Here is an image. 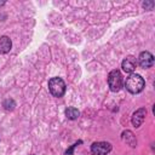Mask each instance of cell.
Wrapping results in <instances>:
<instances>
[{
	"instance_id": "277c9868",
	"label": "cell",
	"mask_w": 155,
	"mask_h": 155,
	"mask_svg": "<svg viewBox=\"0 0 155 155\" xmlns=\"http://www.w3.org/2000/svg\"><path fill=\"white\" fill-rule=\"evenodd\" d=\"M111 150V144L109 142H94L91 145V153L93 155H107Z\"/></svg>"
},
{
	"instance_id": "ba28073f",
	"label": "cell",
	"mask_w": 155,
	"mask_h": 155,
	"mask_svg": "<svg viewBox=\"0 0 155 155\" xmlns=\"http://www.w3.org/2000/svg\"><path fill=\"white\" fill-rule=\"evenodd\" d=\"M121 138H122V140H124L126 144H128V145H130V147H132V148H134V147L137 145L136 136H134V134H133V132H132V131H130V130L124 131V132L121 133Z\"/></svg>"
},
{
	"instance_id": "3957f363",
	"label": "cell",
	"mask_w": 155,
	"mask_h": 155,
	"mask_svg": "<svg viewBox=\"0 0 155 155\" xmlns=\"http://www.w3.org/2000/svg\"><path fill=\"white\" fill-rule=\"evenodd\" d=\"M48 90L54 97H62L65 92V84L61 78H52L48 81Z\"/></svg>"
},
{
	"instance_id": "5bb4252c",
	"label": "cell",
	"mask_w": 155,
	"mask_h": 155,
	"mask_svg": "<svg viewBox=\"0 0 155 155\" xmlns=\"http://www.w3.org/2000/svg\"><path fill=\"white\" fill-rule=\"evenodd\" d=\"M4 4H5V1H0V6H1V5H4Z\"/></svg>"
},
{
	"instance_id": "4fadbf2b",
	"label": "cell",
	"mask_w": 155,
	"mask_h": 155,
	"mask_svg": "<svg viewBox=\"0 0 155 155\" xmlns=\"http://www.w3.org/2000/svg\"><path fill=\"white\" fill-rule=\"evenodd\" d=\"M153 6H154V1H144L143 2V7L145 10H151Z\"/></svg>"
},
{
	"instance_id": "7c38bea8",
	"label": "cell",
	"mask_w": 155,
	"mask_h": 155,
	"mask_svg": "<svg viewBox=\"0 0 155 155\" xmlns=\"http://www.w3.org/2000/svg\"><path fill=\"white\" fill-rule=\"evenodd\" d=\"M79 144H82V140H81V139H80V140H78V142H75L73 145H70V148H68V149L65 150V153H64V154H65V155H73L74 149H75V148L79 145Z\"/></svg>"
},
{
	"instance_id": "8fae6325",
	"label": "cell",
	"mask_w": 155,
	"mask_h": 155,
	"mask_svg": "<svg viewBox=\"0 0 155 155\" xmlns=\"http://www.w3.org/2000/svg\"><path fill=\"white\" fill-rule=\"evenodd\" d=\"M2 107H4L6 110H13L15 107H16V103H15V101H13L12 98H7V99H5V101L2 102Z\"/></svg>"
},
{
	"instance_id": "30bf717a",
	"label": "cell",
	"mask_w": 155,
	"mask_h": 155,
	"mask_svg": "<svg viewBox=\"0 0 155 155\" xmlns=\"http://www.w3.org/2000/svg\"><path fill=\"white\" fill-rule=\"evenodd\" d=\"M64 114H65V116H67L69 120H75V119H78L79 115H80L79 110H78L76 108H74V107H69V108H67L65 111H64Z\"/></svg>"
},
{
	"instance_id": "7a4b0ae2",
	"label": "cell",
	"mask_w": 155,
	"mask_h": 155,
	"mask_svg": "<svg viewBox=\"0 0 155 155\" xmlns=\"http://www.w3.org/2000/svg\"><path fill=\"white\" fill-rule=\"evenodd\" d=\"M108 85L110 87V90L113 92H117L121 90L122 85H124V80H122V75L117 69H114L109 73L108 75Z\"/></svg>"
},
{
	"instance_id": "6da1fadb",
	"label": "cell",
	"mask_w": 155,
	"mask_h": 155,
	"mask_svg": "<svg viewBox=\"0 0 155 155\" xmlns=\"http://www.w3.org/2000/svg\"><path fill=\"white\" fill-rule=\"evenodd\" d=\"M144 85H145L144 79H143L139 74H131V75L126 79V81H125V87H126V90H127L128 92L133 93V94L142 92L143 88H144Z\"/></svg>"
},
{
	"instance_id": "8992f818",
	"label": "cell",
	"mask_w": 155,
	"mask_h": 155,
	"mask_svg": "<svg viewBox=\"0 0 155 155\" xmlns=\"http://www.w3.org/2000/svg\"><path fill=\"white\" fill-rule=\"evenodd\" d=\"M145 116H147V109L145 108H139V109H137L133 114H132V125L134 126V127H139L143 122H144V120H145Z\"/></svg>"
},
{
	"instance_id": "5b68a950",
	"label": "cell",
	"mask_w": 155,
	"mask_h": 155,
	"mask_svg": "<svg viewBox=\"0 0 155 155\" xmlns=\"http://www.w3.org/2000/svg\"><path fill=\"white\" fill-rule=\"evenodd\" d=\"M138 64L142 68H144V69H148V68L153 67V64H154V56L149 51L142 52L139 54V57H138Z\"/></svg>"
},
{
	"instance_id": "9c48e42d",
	"label": "cell",
	"mask_w": 155,
	"mask_h": 155,
	"mask_svg": "<svg viewBox=\"0 0 155 155\" xmlns=\"http://www.w3.org/2000/svg\"><path fill=\"white\" fill-rule=\"evenodd\" d=\"M11 47H12V41H11V39L8 38V36H0V53H7V52H10V50H11Z\"/></svg>"
},
{
	"instance_id": "52a82bcc",
	"label": "cell",
	"mask_w": 155,
	"mask_h": 155,
	"mask_svg": "<svg viewBox=\"0 0 155 155\" xmlns=\"http://www.w3.org/2000/svg\"><path fill=\"white\" fill-rule=\"evenodd\" d=\"M136 65H137V61H136V58L132 57V56L126 57V58L122 61V63H121V68H122V70H124L125 73H132V71L136 69Z\"/></svg>"
}]
</instances>
